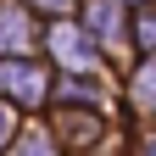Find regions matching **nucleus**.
Instances as JSON below:
<instances>
[{"label": "nucleus", "instance_id": "1", "mask_svg": "<svg viewBox=\"0 0 156 156\" xmlns=\"http://www.w3.org/2000/svg\"><path fill=\"white\" fill-rule=\"evenodd\" d=\"M0 84H6V89H17V95H28V101H39L45 73H39V67H23V62H6V67H0Z\"/></svg>", "mask_w": 156, "mask_h": 156}, {"label": "nucleus", "instance_id": "2", "mask_svg": "<svg viewBox=\"0 0 156 156\" xmlns=\"http://www.w3.org/2000/svg\"><path fill=\"white\" fill-rule=\"evenodd\" d=\"M50 45L62 50L67 62H89V56H95V45H89V39L78 34V28H56V34H50Z\"/></svg>", "mask_w": 156, "mask_h": 156}, {"label": "nucleus", "instance_id": "3", "mask_svg": "<svg viewBox=\"0 0 156 156\" xmlns=\"http://www.w3.org/2000/svg\"><path fill=\"white\" fill-rule=\"evenodd\" d=\"M23 17H17V11H0V50H17V45H23Z\"/></svg>", "mask_w": 156, "mask_h": 156}, {"label": "nucleus", "instance_id": "4", "mask_svg": "<svg viewBox=\"0 0 156 156\" xmlns=\"http://www.w3.org/2000/svg\"><path fill=\"white\" fill-rule=\"evenodd\" d=\"M89 17H95V28H101V34H112V28H117V11H112V6H95Z\"/></svg>", "mask_w": 156, "mask_h": 156}, {"label": "nucleus", "instance_id": "5", "mask_svg": "<svg viewBox=\"0 0 156 156\" xmlns=\"http://www.w3.org/2000/svg\"><path fill=\"white\" fill-rule=\"evenodd\" d=\"M140 95H145V101H156V67H145V78H140Z\"/></svg>", "mask_w": 156, "mask_h": 156}, {"label": "nucleus", "instance_id": "6", "mask_svg": "<svg viewBox=\"0 0 156 156\" xmlns=\"http://www.w3.org/2000/svg\"><path fill=\"white\" fill-rule=\"evenodd\" d=\"M6 128H11V112H6V106H0V140H6Z\"/></svg>", "mask_w": 156, "mask_h": 156}, {"label": "nucleus", "instance_id": "7", "mask_svg": "<svg viewBox=\"0 0 156 156\" xmlns=\"http://www.w3.org/2000/svg\"><path fill=\"white\" fill-rule=\"evenodd\" d=\"M39 6H67V0H39Z\"/></svg>", "mask_w": 156, "mask_h": 156}]
</instances>
